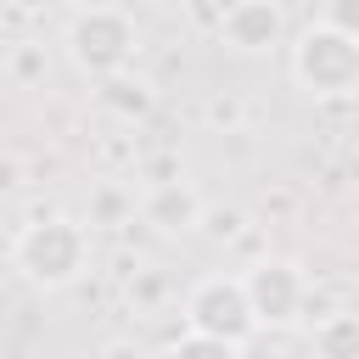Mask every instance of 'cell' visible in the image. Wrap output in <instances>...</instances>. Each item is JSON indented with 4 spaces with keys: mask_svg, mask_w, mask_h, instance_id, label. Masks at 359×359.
<instances>
[{
    "mask_svg": "<svg viewBox=\"0 0 359 359\" xmlns=\"http://www.w3.org/2000/svg\"><path fill=\"white\" fill-rule=\"evenodd\" d=\"M11 269L28 286H39V292H67L90 269V236H84V224L62 219V213L22 224L17 241H11Z\"/></svg>",
    "mask_w": 359,
    "mask_h": 359,
    "instance_id": "obj_1",
    "label": "cell"
},
{
    "mask_svg": "<svg viewBox=\"0 0 359 359\" xmlns=\"http://www.w3.org/2000/svg\"><path fill=\"white\" fill-rule=\"evenodd\" d=\"M62 45H67V62H73L84 79H112V73H123V67L135 62V50H140V28H135V17H129L123 6L90 0V6L73 11Z\"/></svg>",
    "mask_w": 359,
    "mask_h": 359,
    "instance_id": "obj_2",
    "label": "cell"
},
{
    "mask_svg": "<svg viewBox=\"0 0 359 359\" xmlns=\"http://www.w3.org/2000/svg\"><path fill=\"white\" fill-rule=\"evenodd\" d=\"M292 79L314 95V101H337L359 90V39L337 34L331 22L303 28L292 45Z\"/></svg>",
    "mask_w": 359,
    "mask_h": 359,
    "instance_id": "obj_3",
    "label": "cell"
},
{
    "mask_svg": "<svg viewBox=\"0 0 359 359\" xmlns=\"http://www.w3.org/2000/svg\"><path fill=\"white\" fill-rule=\"evenodd\" d=\"M185 325L202 337H219V342H252L258 314H252L247 280L241 275H202L185 297Z\"/></svg>",
    "mask_w": 359,
    "mask_h": 359,
    "instance_id": "obj_4",
    "label": "cell"
},
{
    "mask_svg": "<svg viewBox=\"0 0 359 359\" xmlns=\"http://www.w3.org/2000/svg\"><path fill=\"white\" fill-rule=\"evenodd\" d=\"M241 280H247V297H252L258 325L286 331V325L303 320V309H309V275H303L297 264H286V258H264V264H252Z\"/></svg>",
    "mask_w": 359,
    "mask_h": 359,
    "instance_id": "obj_5",
    "label": "cell"
},
{
    "mask_svg": "<svg viewBox=\"0 0 359 359\" xmlns=\"http://www.w3.org/2000/svg\"><path fill=\"white\" fill-rule=\"evenodd\" d=\"M219 39L236 56H264L286 39V11L275 0H230L219 17Z\"/></svg>",
    "mask_w": 359,
    "mask_h": 359,
    "instance_id": "obj_6",
    "label": "cell"
},
{
    "mask_svg": "<svg viewBox=\"0 0 359 359\" xmlns=\"http://www.w3.org/2000/svg\"><path fill=\"white\" fill-rule=\"evenodd\" d=\"M202 196L185 185V180H157L151 191H146V202H140V219L157 230V236H191V230H202Z\"/></svg>",
    "mask_w": 359,
    "mask_h": 359,
    "instance_id": "obj_7",
    "label": "cell"
},
{
    "mask_svg": "<svg viewBox=\"0 0 359 359\" xmlns=\"http://www.w3.org/2000/svg\"><path fill=\"white\" fill-rule=\"evenodd\" d=\"M314 353L320 359H359V314L342 309V314H325L314 325Z\"/></svg>",
    "mask_w": 359,
    "mask_h": 359,
    "instance_id": "obj_8",
    "label": "cell"
},
{
    "mask_svg": "<svg viewBox=\"0 0 359 359\" xmlns=\"http://www.w3.org/2000/svg\"><path fill=\"white\" fill-rule=\"evenodd\" d=\"M101 101L112 112H123V118H146L151 112V84L146 79H129V67H123V73L101 79Z\"/></svg>",
    "mask_w": 359,
    "mask_h": 359,
    "instance_id": "obj_9",
    "label": "cell"
},
{
    "mask_svg": "<svg viewBox=\"0 0 359 359\" xmlns=\"http://www.w3.org/2000/svg\"><path fill=\"white\" fill-rule=\"evenodd\" d=\"M163 359H241V342H219V337L185 331L180 342H168V348H163Z\"/></svg>",
    "mask_w": 359,
    "mask_h": 359,
    "instance_id": "obj_10",
    "label": "cell"
},
{
    "mask_svg": "<svg viewBox=\"0 0 359 359\" xmlns=\"http://www.w3.org/2000/svg\"><path fill=\"white\" fill-rule=\"evenodd\" d=\"M241 224H247V219H241V208H208V213H202V230H208L213 241H236V236H241Z\"/></svg>",
    "mask_w": 359,
    "mask_h": 359,
    "instance_id": "obj_11",
    "label": "cell"
},
{
    "mask_svg": "<svg viewBox=\"0 0 359 359\" xmlns=\"http://www.w3.org/2000/svg\"><path fill=\"white\" fill-rule=\"evenodd\" d=\"M320 22H331L337 34L359 39V0H325V17H320Z\"/></svg>",
    "mask_w": 359,
    "mask_h": 359,
    "instance_id": "obj_12",
    "label": "cell"
},
{
    "mask_svg": "<svg viewBox=\"0 0 359 359\" xmlns=\"http://www.w3.org/2000/svg\"><path fill=\"white\" fill-rule=\"evenodd\" d=\"M11 79H22V84H28V79H45V56H39L34 45H17V50H11Z\"/></svg>",
    "mask_w": 359,
    "mask_h": 359,
    "instance_id": "obj_13",
    "label": "cell"
},
{
    "mask_svg": "<svg viewBox=\"0 0 359 359\" xmlns=\"http://www.w3.org/2000/svg\"><path fill=\"white\" fill-rule=\"evenodd\" d=\"M95 359H146V348H140L135 337H112V342H101Z\"/></svg>",
    "mask_w": 359,
    "mask_h": 359,
    "instance_id": "obj_14",
    "label": "cell"
},
{
    "mask_svg": "<svg viewBox=\"0 0 359 359\" xmlns=\"http://www.w3.org/2000/svg\"><path fill=\"white\" fill-rule=\"evenodd\" d=\"M241 359H280V353H275V348H264V342L252 337V342H241Z\"/></svg>",
    "mask_w": 359,
    "mask_h": 359,
    "instance_id": "obj_15",
    "label": "cell"
},
{
    "mask_svg": "<svg viewBox=\"0 0 359 359\" xmlns=\"http://www.w3.org/2000/svg\"><path fill=\"white\" fill-rule=\"evenodd\" d=\"M67 6H90V0H67Z\"/></svg>",
    "mask_w": 359,
    "mask_h": 359,
    "instance_id": "obj_16",
    "label": "cell"
}]
</instances>
